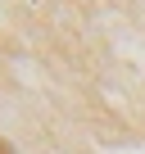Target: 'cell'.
I'll return each instance as SVG.
<instances>
[{
	"instance_id": "1",
	"label": "cell",
	"mask_w": 145,
	"mask_h": 154,
	"mask_svg": "<svg viewBox=\"0 0 145 154\" xmlns=\"http://www.w3.org/2000/svg\"><path fill=\"white\" fill-rule=\"evenodd\" d=\"M0 154H14V145H9V140H5V136H0Z\"/></svg>"
}]
</instances>
